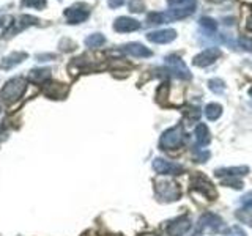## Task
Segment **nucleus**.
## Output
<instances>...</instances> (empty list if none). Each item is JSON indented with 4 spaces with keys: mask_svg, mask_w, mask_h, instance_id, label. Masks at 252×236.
Returning a JSON list of instances; mask_svg holds the SVG:
<instances>
[{
    "mask_svg": "<svg viewBox=\"0 0 252 236\" xmlns=\"http://www.w3.org/2000/svg\"><path fill=\"white\" fill-rule=\"evenodd\" d=\"M248 29H249V31L252 33V16H251V18L248 19Z\"/></svg>",
    "mask_w": 252,
    "mask_h": 236,
    "instance_id": "7c9ffc66",
    "label": "nucleus"
},
{
    "mask_svg": "<svg viewBox=\"0 0 252 236\" xmlns=\"http://www.w3.org/2000/svg\"><path fill=\"white\" fill-rule=\"evenodd\" d=\"M26 90H27V81L24 77L10 79V81L3 85V88L0 90V99L3 102H8V104H11V102L22 98V94L26 93Z\"/></svg>",
    "mask_w": 252,
    "mask_h": 236,
    "instance_id": "f257e3e1",
    "label": "nucleus"
},
{
    "mask_svg": "<svg viewBox=\"0 0 252 236\" xmlns=\"http://www.w3.org/2000/svg\"><path fill=\"white\" fill-rule=\"evenodd\" d=\"M177 38V31L172 29H165V30H158V31H150L147 35V39L156 44H167L172 43L173 39Z\"/></svg>",
    "mask_w": 252,
    "mask_h": 236,
    "instance_id": "1a4fd4ad",
    "label": "nucleus"
},
{
    "mask_svg": "<svg viewBox=\"0 0 252 236\" xmlns=\"http://www.w3.org/2000/svg\"><path fill=\"white\" fill-rule=\"evenodd\" d=\"M170 8H186V6H195V0H167Z\"/></svg>",
    "mask_w": 252,
    "mask_h": 236,
    "instance_id": "b1692460",
    "label": "nucleus"
},
{
    "mask_svg": "<svg viewBox=\"0 0 252 236\" xmlns=\"http://www.w3.org/2000/svg\"><path fill=\"white\" fill-rule=\"evenodd\" d=\"M243 205L244 206H252V192H249L243 197Z\"/></svg>",
    "mask_w": 252,
    "mask_h": 236,
    "instance_id": "c756f323",
    "label": "nucleus"
},
{
    "mask_svg": "<svg viewBox=\"0 0 252 236\" xmlns=\"http://www.w3.org/2000/svg\"><path fill=\"white\" fill-rule=\"evenodd\" d=\"M142 8H144V5H142L140 0H131V2H129V10L134 11V13L142 11Z\"/></svg>",
    "mask_w": 252,
    "mask_h": 236,
    "instance_id": "bb28decb",
    "label": "nucleus"
},
{
    "mask_svg": "<svg viewBox=\"0 0 252 236\" xmlns=\"http://www.w3.org/2000/svg\"><path fill=\"white\" fill-rule=\"evenodd\" d=\"M183 137H185L183 136V128H181V126H175V128H172V129L164 132V136L161 137L159 145L164 149H173V148L180 147V144L183 142Z\"/></svg>",
    "mask_w": 252,
    "mask_h": 236,
    "instance_id": "20e7f679",
    "label": "nucleus"
},
{
    "mask_svg": "<svg viewBox=\"0 0 252 236\" xmlns=\"http://www.w3.org/2000/svg\"><path fill=\"white\" fill-rule=\"evenodd\" d=\"M128 2H131V0H107V5L110 8H120L122 5L128 3Z\"/></svg>",
    "mask_w": 252,
    "mask_h": 236,
    "instance_id": "cd10ccee",
    "label": "nucleus"
},
{
    "mask_svg": "<svg viewBox=\"0 0 252 236\" xmlns=\"http://www.w3.org/2000/svg\"><path fill=\"white\" fill-rule=\"evenodd\" d=\"M43 93L46 94L47 98L63 99V98L66 96V93H68V87H65L63 84H59V82L47 81V82L43 84Z\"/></svg>",
    "mask_w": 252,
    "mask_h": 236,
    "instance_id": "0eeeda50",
    "label": "nucleus"
},
{
    "mask_svg": "<svg viewBox=\"0 0 252 236\" xmlns=\"http://www.w3.org/2000/svg\"><path fill=\"white\" fill-rule=\"evenodd\" d=\"M200 26L205 29V31H210V33H215V31L218 30L216 21L211 19V18H202L200 19Z\"/></svg>",
    "mask_w": 252,
    "mask_h": 236,
    "instance_id": "5701e85b",
    "label": "nucleus"
},
{
    "mask_svg": "<svg viewBox=\"0 0 252 236\" xmlns=\"http://www.w3.org/2000/svg\"><path fill=\"white\" fill-rule=\"evenodd\" d=\"M165 65L169 66L170 73H173L177 77L180 79H191V73H189L188 66L185 65V61L181 60L177 55H169L167 59H165Z\"/></svg>",
    "mask_w": 252,
    "mask_h": 236,
    "instance_id": "39448f33",
    "label": "nucleus"
},
{
    "mask_svg": "<svg viewBox=\"0 0 252 236\" xmlns=\"http://www.w3.org/2000/svg\"><path fill=\"white\" fill-rule=\"evenodd\" d=\"M220 225H222V220H220L216 214H205L202 219H200V227L205 228V230H219Z\"/></svg>",
    "mask_w": 252,
    "mask_h": 236,
    "instance_id": "f3484780",
    "label": "nucleus"
},
{
    "mask_svg": "<svg viewBox=\"0 0 252 236\" xmlns=\"http://www.w3.org/2000/svg\"><path fill=\"white\" fill-rule=\"evenodd\" d=\"M153 167L158 173H161V175H178V173L183 172V167H181L180 164L164 161V159H156L153 162Z\"/></svg>",
    "mask_w": 252,
    "mask_h": 236,
    "instance_id": "9d476101",
    "label": "nucleus"
},
{
    "mask_svg": "<svg viewBox=\"0 0 252 236\" xmlns=\"http://www.w3.org/2000/svg\"><path fill=\"white\" fill-rule=\"evenodd\" d=\"M122 52L131 55V57H137V59H145V57H152L153 52L145 47L144 44L140 43H129V44H125L122 47Z\"/></svg>",
    "mask_w": 252,
    "mask_h": 236,
    "instance_id": "ddd939ff",
    "label": "nucleus"
},
{
    "mask_svg": "<svg viewBox=\"0 0 252 236\" xmlns=\"http://www.w3.org/2000/svg\"><path fill=\"white\" fill-rule=\"evenodd\" d=\"M165 19H167V16L164 13H150L147 22H148V26H159V24L165 22Z\"/></svg>",
    "mask_w": 252,
    "mask_h": 236,
    "instance_id": "412c9836",
    "label": "nucleus"
},
{
    "mask_svg": "<svg viewBox=\"0 0 252 236\" xmlns=\"http://www.w3.org/2000/svg\"><path fill=\"white\" fill-rule=\"evenodd\" d=\"M219 57H220V51L218 47H208V49L202 51L199 55H195L192 63L195 66L205 68V66H210L211 63H215Z\"/></svg>",
    "mask_w": 252,
    "mask_h": 236,
    "instance_id": "423d86ee",
    "label": "nucleus"
},
{
    "mask_svg": "<svg viewBox=\"0 0 252 236\" xmlns=\"http://www.w3.org/2000/svg\"><path fill=\"white\" fill-rule=\"evenodd\" d=\"M189 227H191V222H189V219L185 216V217L177 219L175 222H172V224L167 227V233H169L170 236H181L185 232L189 230Z\"/></svg>",
    "mask_w": 252,
    "mask_h": 236,
    "instance_id": "2eb2a0df",
    "label": "nucleus"
},
{
    "mask_svg": "<svg viewBox=\"0 0 252 236\" xmlns=\"http://www.w3.org/2000/svg\"><path fill=\"white\" fill-rule=\"evenodd\" d=\"M227 236H244V232L241 230V228H238V227H232Z\"/></svg>",
    "mask_w": 252,
    "mask_h": 236,
    "instance_id": "c85d7f7f",
    "label": "nucleus"
},
{
    "mask_svg": "<svg viewBox=\"0 0 252 236\" xmlns=\"http://www.w3.org/2000/svg\"><path fill=\"white\" fill-rule=\"evenodd\" d=\"M65 18L68 24H81L89 19L90 16V6L85 3H76L65 10Z\"/></svg>",
    "mask_w": 252,
    "mask_h": 236,
    "instance_id": "7ed1b4c3",
    "label": "nucleus"
},
{
    "mask_svg": "<svg viewBox=\"0 0 252 236\" xmlns=\"http://www.w3.org/2000/svg\"><path fill=\"white\" fill-rule=\"evenodd\" d=\"M104 43H106V38H104V35H101V33H93V35L85 38V46L90 47V49H96V47H101Z\"/></svg>",
    "mask_w": 252,
    "mask_h": 236,
    "instance_id": "6ab92c4d",
    "label": "nucleus"
},
{
    "mask_svg": "<svg viewBox=\"0 0 252 236\" xmlns=\"http://www.w3.org/2000/svg\"><path fill=\"white\" fill-rule=\"evenodd\" d=\"M139 29L140 22L132 18H126V16H122V18L115 19L114 22V30L118 31V33H128V31H136Z\"/></svg>",
    "mask_w": 252,
    "mask_h": 236,
    "instance_id": "9b49d317",
    "label": "nucleus"
},
{
    "mask_svg": "<svg viewBox=\"0 0 252 236\" xmlns=\"http://www.w3.org/2000/svg\"><path fill=\"white\" fill-rule=\"evenodd\" d=\"M208 87L213 93H222L225 90V85L220 79H211V81L208 82Z\"/></svg>",
    "mask_w": 252,
    "mask_h": 236,
    "instance_id": "393cba45",
    "label": "nucleus"
},
{
    "mask_svg": "<svg viewBox=\"0 0 252 236\" xmlns=\"http://www.w3.org/2000/svg\"><path fill=\"white\" fill-rule=\"evenodd\" d=\"M238 217L243 220L244 224L252 225V206H246L241 212H238Z\"/></svg>",
    "mask_w": 252,
    "mask_h": 236,
    "instance_id": "a878e982",
    "label": "nucleus"
},
{
    "mask_svg": "<svg viewBox=\"0 0 252 236\" xmlns=\"http://www.w3.org/2000/svg\"><path fill=\"white\" fill-rule=\"evenodd\" d=\"M220 114H222V107H220L219 104H215V102L205 107V115H207L208 120H218V118L220 117Z\"/></svg>",
    "mask_w": 252,
    "mask_h": 236,
    "instance_id": "aec40b11",
    "label": "nucleus"
},
{
    "mask_svg": "<svg viewBox=\"0 0 252 236\" xmlns=\"http://www.w3.org/2000/svg\"><path fill=\"white\" fill-rule=\"evenodd\" d=\"M29 79L35 84H44L51 79V69L49 68H38V69H32L29 73Z\"/></svg>",
    "mask_w": 252,
    "mask_h": 236,
    "instance_id": "dca6fc26",
    "label": "nucleus"
},
{
    "mask_svg": "<svg viewBox=\"0 0 252 236\" xmlns=\"http://www.w3.org/2000/svg\"><path fill=\"white\" fill-rule=\"evenodd\" d=\"M27 57H29L27 52H11V54H8L6 57H3L2 60H0V69H3V71L13 69L18 65H21V63Z\"/></svg>",
    "mask_w": 252,
    "mask_h": 236,
    "instance_id": "f8f14e48",
    "label": "nucleus"
},
{
    "mask_svg": "<svg viewBox=\"0 0 252 236\" xmlns=\"http://www.w3.org/2000/svg\"><path fill=\"white\" fill-rule=\"evenodd\" d=\"M156 192H158V197H159V199L167 200V202L177 200L181 194L177 184H173V183H159L156 186Z\"/></svg>",
    "mask_w": 252,
    "mask_h": 236,
    "instance_id": "6e6552de",
    "label": "nucleus"
},
{
    "mask_svg": "<svg viewBox=\"0 0 252 236\" xmlns=\"http://www.w3.org/2000/svg\"><path fill=\"white\" fill-rule=\"evenodd\" d=\"M192 189H195V191H200L202 194H205L207 197H210V199H215V197H216L215 187H213V184H211L210 181H208L207 178H205V177L197 175V177L192 179Z\"/></svg>",
    "mask_w": 252,
    "mask_h": 236,
    "instance_id": "4468645a",
    "label": "nucleus"
},
{
    "mask_svg": "<svg viewBox=\"0 0 252 236\" xmlns=\"http://www.w3.org/2000/svg\"><path fill=\"white\" fill-rule=\"evenodd\" d=\"M249 94H251V96H252V88H251V90H249Z\"/></svg>",
    "mask_w": 252,
    "mask_h": 236,
    "instance_id": "2f4dec72",
    "label": "nucleus"
},
{
    "mask_svg": "<svg viewBox=\"0 0 252 236\" xmlns=\"http://www.w3.org/2000/svg\"><path fill=\"white\" fill-rule=\"evenodd\" d=\"M194 137H195V142L200 147L208 145L210 144V132H208L207 126H205V124H197V128L194 131Z\"/></svg>",
    "mask_w": 252,
    "mask_h": 236,
    "instance_id": "a211bd4d",
    "label": "nucleus"
},
{
    "mask_svg": "<svg viewBox=\"0 0 252 236\" xmlns=\"http://www.w3.org/2000/svg\"><path fill=\"white\" fill-rule=\"evenodd\" d=\"M47 5L46 0H21V6L35 8V10H44Z\"/></svg>",
    "mask_w": 252,
    "mask_h": 236,
    "instance_id": "4be33fe9",
    "label": "nucleus"
},
{
    "mask_svg": "<svg viewBox=\"0 0 252 236\" xmlns=\"http://www.w3.org/2000/svg\"><path fill=\"white\" fill-rule=\"evenodd\" d=\"M38 22H39V21H38L36 18H33V16L22 14V16H19V18H16V19L11 21L10 27H8V29L3 31V33H2V38H3V39H10V38H13V36L18 35L19 31L29 29L30 26H36Z\"/></svg>",
    "mask_w": 252,
    "mask_h": 236,
    "instance_id": "f03ea898",
    "label": "nucleus"
}]
</instances>
